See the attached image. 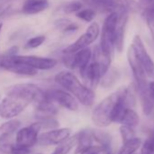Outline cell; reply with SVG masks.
<instances>
[{"mask_svg": "<svg viewBox=\"0 0 154 154\" xmlns=\"http://www.w3.org/2000/svg\"><path fill=\"white\" fill-rule=\"evenodd\" d=\"M135 104V97L130 88H120L101 101L92 112L93 122L101 128L112 122H119L123 112Z\"/></svg>", "mask_w": 154, "mask_h": 154, "instance_id": "obj_1", "label": "cell"}, {"mask_svg": "<svg viewBox=\"0 0 154 154\" xmlns=\"http://www.w3.org/2000/svg\"><path fill=\"white\" fill-rule=\"evenodd\" d=\"M44 91L34 84H17L10 86L0 103V116L13 119L38 99Z\"/></svg>", "mask_w": 154, "mask_h": 154, "instance_id": "obj_2", "label": "cell"}, {"mask_svg": "<svg viewBox=\"0 0 154 154\" xmlns=\"http://www.w3.org/2000/svg\"><path fill=\"white\" fill-rule=\"evenodd\" d=\"M54 81L83 105L92 106L94 104L95 100V94L94 90L85 85L84 83H82L72 72H60L55 75Z\"/></svg>", "mask_w": 154, "mask_h": 154, "instance_id": "obj_3", "label": "cell"}, {"mask_svg": "<svg viewBox=\"0 0 154 154\" xmlns=\"http://www.w3.org/2000/svg\"><path fill=\"white\" fill-rule=\"evenodd\" d=\"M93 8L104 13H137L140 6L135 0H87Z\"/></svg>", "mask_w": 154, "mask_h": 154, "instance_id": "obj_4", "label": "cell"}, {"mask_svg": "<svg viewBox=\"0 0 154 154\" xmlns=\"http://www.w3.org/2000/svg\"><path fill=\"white\" fill-rule=\"evenodd\" d=\"M119 14L120 13L117 12L110 13L109 16L104 20L102 29L101 42L99 47L102 53L110 58H112L113 51L115 50L114 35H115L116 25L119 18Z\"/></svg>", "mask_w": 154, "mask_h": 154, "instance_id": "obj_5", "label": "cell"}, {"mask_svg": "<svg viewBox=\"0 0 154 154\" xmlns=\"http://www.w3.org/2000/svg\"><path fill=\"white\" fill-rule=\"evenodd\" d=\"M17 47H12L8 52L0 54V69H3L23 76L36 75L38 72L37 70L16 61L15 55L17 54Z\"/></svg>", "mask_w": 154, "mask_h": 154, "instance_id": "obj_6", "label": "cell"}, {"mask_svg": "<svg viewBox=\"0 0 154 154\" xmlns=\"http://www.w3.org/2000/svg\"><path fill=\"white\" fill-rule=\"evenodd\" d=\"M100 32H101V29H100L99 24L96 22H93L88 26L86 31L78 39L63 50V54H72L79 50L88 47L90 45L95 42V40L98 38L100 35Z\"/></svg>", "mask_w": 154, "mask_h": 154, "instance_id": "obj_7", "label": "cell"}, {"mask_svg": "<svg viewBox=\"0 0 154 154\" xmlns=\"http://www.w3.org/2000/svg\"><path fill=\"white\" fill-rule=\"evenodd\" d=\"M131 45L133 48L135 54L140 65L142 66L147 77H149V78L154 80V61L148 54L141 38L138 35H134Z\"/></svg>", "mask_w": 154, "mask_h": 154, "instance_id": "obj_8", "label": "cell"}, {"mask_svg": "<svg viewBox=\"0 0 154 154\" xmlns=\"http://www.w3.org/2000/svg\"><path fill=\"white\" fill-rule=\"evenodd\" d=\"M93 52L90 48L86 47L72 54H66L63 56V63L65 67L71 70L77 69L82 72L91 62Z\"/></svg>", "mask_w": 154, "mask_h": 154, "instance_id": "obj_9", "label": "cell"}, {"mask_svg": "<svg viewBox=\"0 0 154 154\" xmlns=\"http://www.w3.org/2000/svg\"><path fill=\"white\" fill-rule=\"evenodd\" d=\"M45 92L48 99H50L55 104L72 112H75L78 110V102L67 91L53 88Z\"/></svg>", "mask_w": 154, "mask_h": 154, "instance_id": "obj_10", "label": "cell"}, {"mask_svg": "<svg viewBox=\"0 0 154 154\" xmlns=\"http://www.w3.org/2000/svg\"><path fill=\"white\" fill-rule=\"evenodd\" d=\"M16 61L26 64L37 71L39 70H51L54 68L58 61L54 58L49 57H42V56H36V55H15Z\"/></svg>", "mask_w": 154, "mask_h": 154, "instance_id": "obj_11", "label": "cell"}, {"mask_svg": "<svg viewBox=\"0 0 154 154\" xmlns=\"http://www.w3.org/2000/svg\"><path fill=\"white\" fill-rule=\"evenodd\" d=\"M80 74L84 81V85L93 90L97 87L102 80V77L104 75L100 64L94 60H91L89 64L80 72Z\"/></svg>", "mask_w": 154, "mask_h": 154, "instance_id": "obj_12", "label": "cell"}, {"mask_svg": "<svg viewBox=\"0 0 154 154\" xmlns=\"http://www.w3.org/2000/svg\"><path fill=\"white\" fill-rule=\"evenodd\" d=\"M127 59H128L129 64H130L131 72H132L133 78L136 83L137 90L140 91L147 85V75H146L142 66L140 65L131 45H130V47L128 49Z\"/></svg>", "mask_w": 154, "mask_h": 154, "instance_id": "obj_13", "label": "cell"}, {"mask_svg": "<svg viewBox=\"0 0 154 154\" xmlns=\"http://www.w3.org/2000/svg\"><path fill=\"white\" fill-rule=\"evenodd\" d=\"M71 132L72 131L69 128L52 129L38 135L37 143L44 146L57 145L68 139L71 135Z\"/></svg>", "mask_w": 154, "mask_h": 154, "instance_id": "obj_14", "label": "cell"}, {"mask_svg": "<svg viewBox=\"0 0 154 154\" xmlns=\"http://www.w3.org/2000/svg\"><path fill=\"white\" fill-rule=\"evenodd\" d=\"M40 131L41 126L38 122L20 129L17 133V143L25 147L31 148L35 143H37V138Z\"/></svg>", "mask_w": 154, "mask_h": 154, "instance_id": "obj_15", "label": "cell"}, {"mask_svg": "<svg viewBox=\"0 0 154 154\" xmlns=\"http://www.w3.org/2000/svg\"><path fill=\"white\" fill-rule=\"evenodd\" d=\"M128 13H120L118 22L115 28L114 35V46L118 52H122L124 46V36H125V28L128 22Z\"/></svg>", "mask_w": 154, "mask_h": 154, "instance_id": "obj_16", "label": "cell"}, {"mask_svg": "<svg viewBox=\"0 0 154 154\" xmlns=\"http://www.w3.org/2000/svg\"><path fill=\"white\" fill-rule=\"evenodd\" d=\"M48 8V0H25L21 10L24 15L33 16L46 10Z\"/></svg>", "mask_w": 154, "mask_h": 154, "instance_id": "obj_17", "label": "cell"}, {"mask_svg": "<svg viewBox=\"0 0 154 154\" xmlns=\"http://www.w3.org/2000/svg\"><path fill=\"white\" fill-rule=\"evenodd\" d=\"M0 150L5 154H31V149L28 147L22 146L18 143L10 141H0Z\"/></svg>", "mask_w": 154, "mask_h": 154, "instance_id": "obj_18", "label": "cell"}, {"mask_svg": "<svg viewBox=\"0 0 154 154\" xmlns=\"http://www.w3.org/2000/svg\"><path fill=\"white\" fill-rule=\"evenodd\" d=\"M148 85V84H147ZM142 112L145 115H149L154 110V96L148 90L147 85L139 91Z\"/></svg>", "mask_w": 154, "mask_h": 154, "instance_id": "obj_19", "label": "cell"}, {"mask_svg": "<svg viewBox=\"0 0 154 154\" xmlns=\"http://www.w3.org/2000/svg\"><path fill=\"white\" fill-rule=\"evenodd\" d=\"M20 124L21 123L18 120H10L0 125V141L6 140L12 133L17 131Z\"/></svg>", "mask_w": 154, "mask_h": 154, "instance_id": "obj_20", "label": "cell"}, {"mask_svg": "<svg viewBox=\"0 0 154 154\" xmlns=\"http://www.w3.org/2000/svg\"><path fill=\"white\" fill-rule=\"evenodd\" d=\"M77 140H78V133L69 137L65 140L57 144V147L54 149L52 154H68L70 150L73 148V146L76 145Z\"/></svg>", "mask_w": 154, "mask_h": 154, "instance_id": "obj_21", "label": "cell"}, {"mask_svg": "<svg viewBox=\"0 0 154 154\" xmlns=\"http://www.w3.org/2000/svg\"><path fill=\"white\" fill-rule=\"evenodd\" d=\"M119 122L123 125H127V126L135 128L140 122V117H139L138 113L135 111H133L131 108H127L123 112Z\"/></svg>", "mask_w": 154, "mask_h": 154, "instance_id": "obj_22", "label": "cell"}, {"mask_svg": "<svg viewBox=\"0 0 154 154\" xmlns=\"http://www.w3.org/2000/svg\"><path fill=\"white\" fill-rule=\"evenodd\" d=\"M141 144H142L141 140L134 137L123 142V145L121 147L118 154H133L139 148H140Z\"/></svg>", "mask_w": 154, "mask_h": 154, "instance_id": "obj_23", "label": "cell"}, {"mask_svg": "<svg viewBox=\"0 0 154 154\" xmlns=\"http://www.w3.org/2000/svg\"><path fill=\"white\" fill-rule=\"evenodd\" d=\"M143 17L145 18L147 26L150 32L151 39L154 44V6L148 8H144Z\"/></svg>", "mask_w": 154, "mask_h": 154, "instance_id": "obj_24", "label": "cell"}, {"mask_svg": "<svg viewBox=\"0 0 154 154\" xmlns=\"http://www.w3.org/2000/svg\"><path fill=\"white\" fill-rule=\"evenodd\" d=\"M119 76H120V73L116 69L110 70V68H109V70L106 72V73L102 77V78H103L102 85L104 86V87L112 86L117 81V79L119 78Z\"/></svg>", "mask_w": 154, "mask_h": 154, "instance_id": "obj_25", "label": "cell"}, {"mask_svg": "<svg viewBox=\"0 0 154 154\" xmlns=\"http://www.w3.org/2000/svg\"><path fill=\"white\" fill-rule=\"evenodd\" d=\"M76 17L79 19L90 23L93 22L94 19L96 17V11L94 8H85V9H80L78 12H76Z\"/></svg>", "mask_w": 154, "mask_h": 154, "instance_id": "obj_26", "label": "cell"}, {"mask_svg": "<svg viewBox=\"0 0 154 154\" xmlns=\"http://www.w3.org/2000/svg\"><path fill=\"white\" fill-rule=\"evenodd\" d=\"M82 8H83L82 2H80V1H70L63 6V11L65 14H73V13L78 12L80 9H82Z\"/></svg>", "mask_w": 154, "mask_h": 154, "instance_id": "obj_27", "label": "cell"}, {"mask_svg": "<svg viewBox=\"0 0 154 154\" xmlns=\"http://www.w3.org/2000/svg\"><path fill=\"white\" fill-rule=\"evenodd\" d=\"M45 41V35H37L30 38L25 45V47L27 49H35L39 46H41Z\"/></svg>", "mask_w": 154, "mask_h": 154, "instance_id": "obj_28", "label": "cell"}, {"mask_svg": "<svg viewBox=\"0 0 154 154\" xmlns=\"http://www.w3.org/2000/svg\"><path fill=\"white\" fill-rule=\"evenodd\" d=\"M120 133H121L123 142L135 137V131L133 128L127 126V125H123V124H122V126L120 127Z\"/></svg>", "mask_w": 154, "mask_h": 154, "instance_id": "obj_29", "label": "cell"}, {"mask_svg": "<svg viewBox=\"0 0 154 154\" xmlns=\"http://www.w3.org/2000/svg\"><path fill=\"white\" fill-rule=\"evenodd\" d=\"M139 5L140 6V8H148L154 6V0H139Z\"/></svg>", "mask_w": 154, "mask_h": 154, "instance_id": "obj_30", "label": "cell"}, {"mask_svg": "<svg viewBox=\"0 0 154 154\" xmlns=\"http://www.w3.org/2000/svg\"><path fill=\"white\" fill-rule=\"evenodd\" d=\"M145 143L149 146L150 151H152L154 149V131H152V133L149 136V138L145 140Z\"/></svg>", "mask_w": 154, "mask_h": 154, "instance_id": "obj_31", "label": "cell"}, {"mask_svg": "<svg viewBox=\"0 0 154 154\" xmlns=\"http://www.w3.org/2000/svg\"><path fill=\"white\" fill-rule=\"evenodd\" d=\"M147 87H148V90L149 91V93L154 96V81H152L149 84H148Z\"/></svg>", "mask_w": 154, "mask_h": 154, "instance_id": "obj_32", "label": "cell"}, {"mask_svg": "<svg viewBox=\"0 0 154 154\" xmlns=\"http://www.w3.org/2000/svg\"><path fill=\"white\" fill-rule=\"evenodd\" d=\"M2 27H3V24H2V23H0V33H1Z\"/></svg>", "mask_w": 154, "mask_h": 154, "instance_id": "obj_33", "label": "cell"}, {"mask_svg": "<svg viewBox=\"0 0 154 154\" xmlns=\"http://www.w3.org/2000/svg\"><path fill=\"white\" fill-rule=\"evenodd\" d=\"M149 154H154V149L152 150V151H150V153Z\"/></svg>", "mask_w": 154, "mask_h": 154, "instance_id": "obj_34", "label": "cell"}, {"mask_svg": "<svg viewBox=\"0 0 154 154\" xmlns=\"http://www.w3.org/2000/svg\"><path fill=\"white\" fill-rule=\"evenodd\" d=\"M38 154H42V153H38Z\"/></svg>", "mask_w": 154, "mask_h": 154, "instance_id": "obj_35", "label": "cell"}]
</instances>
